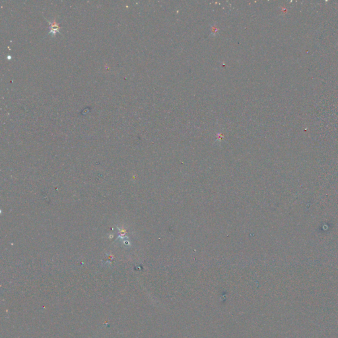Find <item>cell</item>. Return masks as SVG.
I'll return each mask as SVG.
<instances>
[{
    "instance_id": "obj_1",
    "label": "cell",
    "mask_w": 338,
    "mask_h": 338,
    "mask_svg": "<svg viewBox=\"0 0 338 338\" xmlns=\"http://www.w3.org/2000/svg\"><path fill=\"white\" fill-rule=\"evenodd\" d=\"M48 23L50 24V32H49V34H52L53 36V35H55V34L56 32H59V28H61V27L59 26V23H58L56 21H53V22L48 21Z\"/></svg>"
}]
</instances>
